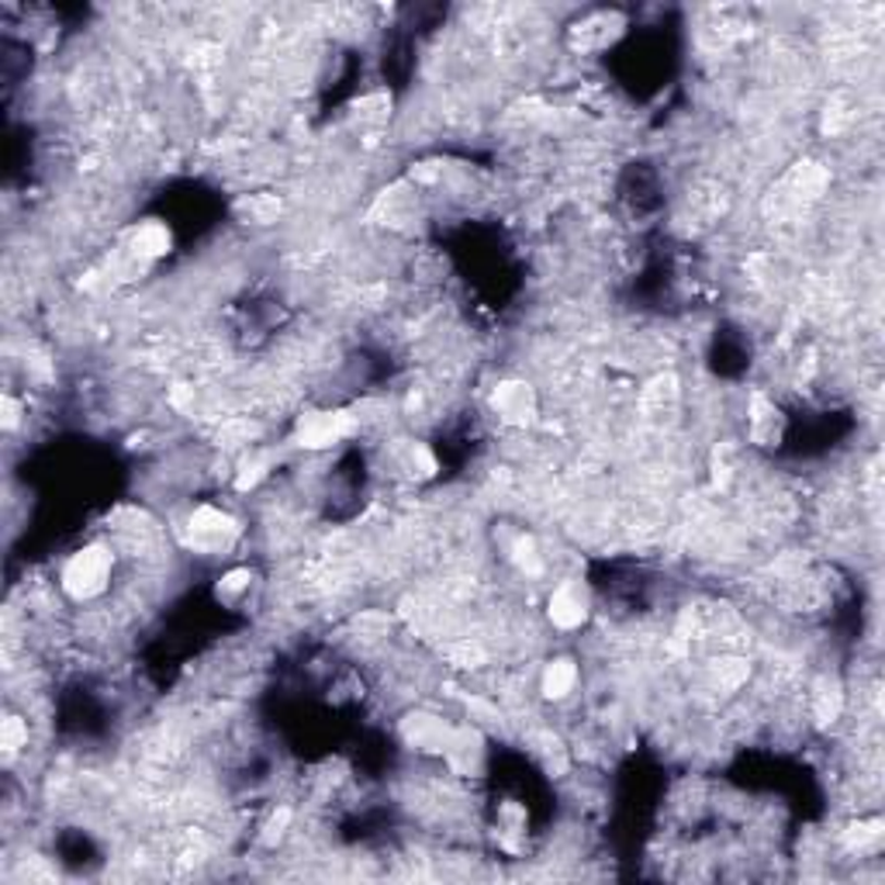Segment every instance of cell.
Wrapping results in <instances>:
<instances>
[{"label": "cell", "mask_w": 885, "mask_h": 885, "mask_svg": "<svg viewBox=\"0 0 885 885\" xmlns=\"http://www.w3.org/2000/svg\"><path fill=\"white\" fill-rule=\"evenodd\" d=\"M114 571V550L105 543H90V547L76 550L63 568V592L76 602L100 598L111 585Z\"/></svg>", "instance_id": "1"}, {"label": "cell", "mask_w": 885, "mask_h": 885, "mask_svg": "<svg viewBox=\"0 0 885 885\" xmlns=\"http://www.w3.org/2000/svg\"><path fill=\"white\" fill-rule=\"evenodd\" d=\"M239 526L221 509H197L187 522V543L197 554H221L232 547Z\"/></svg>", "instance_id": "2"}, {"label": "cell", "mask_w": 885, "mask_h": 885, "mask_svg": "<svg viewBox=\"0 0 885 885\" xmlns=\"http://www.w3.org/2000/svg\"><path fill=\"white\" fill-rule=\"evenodd\" d=\"M547 616L557 630H578L581 622L589 619V592L581 581H560L550 592L547 602Z\"/></svg>", "instance_id": "3"}, {"label": "cell", "mask_w": 885, "mask_h": 885, "mask_svg": "<svg viewBox=\"0 0 885 885\" xmlns=\"http://www.w3.org/2000/svg\"><path fill=\"white\" fill-rule=\"evenodd\" d=\"M350 429H353L350 415H343V412H315V415L301 419L298 442H301V447H332V442H339Z\"/></svg>", "instance_id": "4"}, {"label": "cell", "mask_w": 885, "mask_h": 885, "mask_svg": "<svg viewBox=\"0 0 885 885\" xmlns=\"http://www.w3.org/2000/svg\"><path fill=\"white\" fill-rule=\"evenodd\" d=\"M495 412L512 422V426H526L536 412V398L530 391V385H522V380H509V385H501L495 391Z\"/></svg>", "instance_id": "5"}, {"label": "cell", "mask_w": 885, "mask_h": 885, "mask_svg": "<svg viewBox=\"0 0 885 885\" xmlns=\"http://www.w3.org/2000/svg\"><path fill=\"white\" fill-rule=\"evenodd\" d=\"M578 681H581L578 664H574L571 657H557V660L547 664V668H543L540 689H543V695H547V699L565 702V699H571V692L578 689Z\"/></svg>", "instance_id": "6"}, {"label": "cell", "mask_w": 885, "mask_h": 885, "mask_svg": "<svg viewBox=\"0 0 885 885\" xmlns=\"http://www.w3.org/2000/svg\"><path fill=\"white\" fill-rule=\"evenodd\" d=\"M132 253L135 259H156L170 253V232L163 226H156V221H149V226H143L132 235Z\"/></svg>", "instance_id": "7"}, {"label": "cell", "mask_w": 885, "mask_h": 885, "mask_svg": "<svg viewBox=\"0 0 885 885\" xmlns=\"http://www.w3.org/2000/svg\"><path fill=\"white\" fill-rule=\"evenodd\" d=\"M0 748H4V757L8 761H14L17 754L28 748V719L25 716L11 713L4 719V727H0Z\"/></svg>", "instance_id": "8"}]
</instances>
